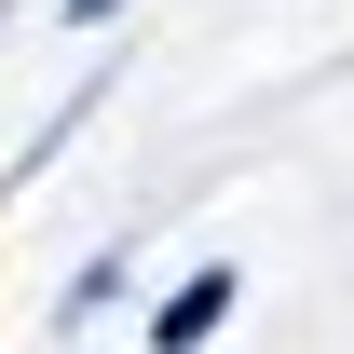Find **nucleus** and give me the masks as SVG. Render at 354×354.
<instances>
[{
	"instance_id": "7ed1b4c3",
	"label": "nucleus",
	"mask_w": 354,
	"mask_h": 354,
	"mask_svg": "<svg viewBox=\"0 0 354 354\" xmlns=\"http://www.w3.org/2000/svg\"><path fill=\"white\" fill-rule=\"evenodd\" d=\"M55 14H68V28H109V14H136V0H55Z\"/></svg>"
},
{
	"instance_id": "f03ea898",
	"label": "nucleus",
	"mask_w": 354,
	"mask_h": 354,
	"mask_svg": "<svg viewBox=\"0 0 354 354\" xmlns=\"http://www.w3.org/2000/svg\"><path fill=\"white\" fill-rule=\"evenodd\" d=\"M109 300H123V259H82V272H68V300H55V313L82 327V313H109Z\"/></svg>"
},
{
	"instance_id": "f257e3e1",
	"label": "nucleus",
	"mask_w": 354,
	"mask_h": 354,
	"mask_svg": "<svg viewBox=\"0 0 354 354\" xmlns=\"http://www.w3.org/2000/svg\"><path fill=\"white\" fill-rule=\"evenodd\" d=\"M205 327H232V259H205V272H177L164 300H150V341H205Z\"/></svg>"
}]
</instances>
